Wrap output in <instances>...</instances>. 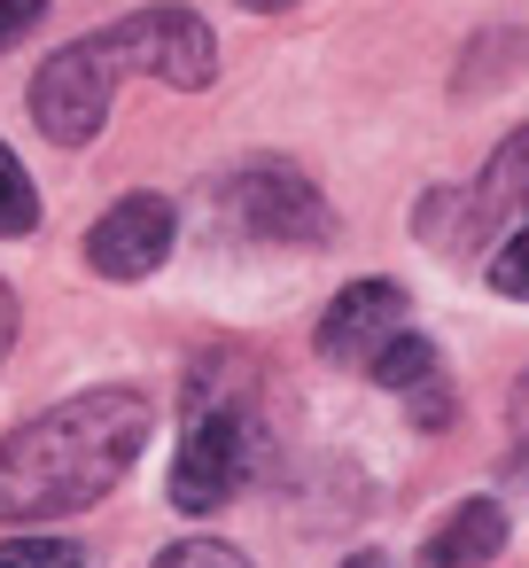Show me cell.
<instances>
[{"mask_svg": "<svg viewBox=\"0 0 529 568\" xmlns=\"http://www.w3.org/2000/svg\"><path fill=\"white\" fill-rule=\"evenodd\" d=\"M513 428H521V452H529V374L513 382Z\"/></svg>", "mask_w": 529, "mask_h": 568, "instance_id": "cell-16", "label": "cell"}, {"mask_svg": "<svg viewBox=\"0 0 529 568\" xmlns=\"http://www.w3.org/2000/svg\"><path fill=\"white\" fill-rule=\"evenodd\" d=\"M498 545H506L498 498H467V506H451V514L428 529L420 568H482V560H498Z\"/></svg>", "mask_w": 529, "mask_h": 568, "instance_id": "cell-9", "label": "cell"}, {"mask_svg": "<svg viewBox=\"0 0 529 568\" xmlns=\"http://www.w3.org/2000/svg\"><path fill=\"white\" fill-rule=\"evenodd\" d=\"M234 211H242V226H250L257 242H304V250H319V242L335 234V219H327V203L312 195V180L273 172V164L234 180Z\"/></svg>", "mask_w": 529, "mask_h": 568, "instance_id": "cell-6", "label": "cell"}, {"mask_svg": "<svg viewBox=\"0 0 529 568\" xmlns=\"http://www.w3.org/2000/svg\"><path fill=\"white\" fill-rule=\"evenodd\" d=\"M0 568H87V552L71 537H9L0 545Z\"/></svg>", "mask_w": 529, "mask_h": 568, "instance_id": "cell-11", "label": "cell"}, {"mask_svg": "<svg viewBox=\"0 0 529 568\" xmlns=\"http://www.w3.org/2000/svg\"><path fill=\"white\" fill-rule=\"evenodd\" d=\"M149 397L141 389H87L55 413L24 420L0 444V521H55L125 483V467L149 444Z\"/></svg>", "mask_w": 529, "mask_h": 568, "instance_id": "cell-1", "label": "cell"}, {"mask_svg": "<svg viewBox=\"0 0 529 568\" xmlns=\"http://www.w3.org/2000/svg\"><path fill=\"white\" fill-rule=\"evenodd\" d=\"M242 9H288V0H242Z\"/></svg>", "mask_w": 529, "mask_h": 568, "instance_id": "cell-18", "label": "cell"}, {"mask_svg": "<svg viewBox=\"0 0 529 568\" xmlns=\"http://www.w3.org/2000/svg\"><path fill=\"white\" fill-rule=\"evenodd\" d=\"M40 9H48V0H0V48L24 40V32L40 24Z\"/></svg>", "mask_w": 529, "mask_h": 568, "instance_id": "cell-14", "label": "cell"}, {"mask_svg": "<svg viewBox=\"0 0 529 568\" xmlns=\"http://www.w3.org/2000/svg\"><path fill=\"white\" fill-rule=\"evenodd\" d=\"M94 40H102V55L118 63V79H125V71H149V79H164V87H211V71H218L211 24L187 17V9H141V17H125V24L94 32Z\"/></svg>", "mask_w": 529, "mask_h": 568, "instance_id": "cell-3", "label": "cell"}, {"mask_svg": "<svg viewBox=\"0 0 529 568\" xmlns=\"http://www.w3.org/2000/svg\"><path fill=\"white\" fill-rule=\"evenodd\" d=\"M397 335H405V296H397L389 281H358V288H343V296L327 304V320H319V358L374 374V358H382Z\"/></svg>", "mask_w": 529, "mask_h": 568, "instance_id": "cell-7", "label": "cell"}, {"mask_svg": "<svg viewBox=\"0 0 529 568\" xmlns=\"http://www.w3.org/2000/svg\"><path fill=\"white\" fill-rule=\"evenodd\" d=\"M9 343H17V296H9V281H0V358H9Z\"/></svg>", "mask_w": 529, "mask_h": 568, "instance_id": "cell-15", "label": "cell"}, {"mask_svg": "<svg viewBox=\"0 0 529 568\" xmlns=\"http://www.w3.org/2000/svg\"><path fill=\"white\" fill-rule=\"evenodd\" d=\"M156 568H250L234 545H211V537H187V545H172Z\"/></svg>", "mask_w": 529, "mask_h": 568, "instance_id": "cell-13", "label": "cell"}, {"mask_svg": "<svg viewBox=\"0 0 529 568\" xmlns=\"http://www.w3.org/2000/svg\"><path fill=\"white\" fill-rule=\"evenodd\" d=\"M32 226H40V195H32L24 164L0 149V234H32Z\"/></svg>", "mask_w": 529, "mask_h": 568, "instance_id": "cell-10", "label": "cell"}, {"mask_svg": "<svg viewBox=\"0 0 529 568\" xmlns=\"http://www.w3.org/2000/svg\"><path fill=\"white\" fill-rule=\"evenodd\" d=\"M490 288H498V296H529V226L498 242V257H490Z\"/></svg>", "mask_w": 529, "mask_h": 568, "instance_id": "cell-12", "label": "cell"}, {"mask_svg": "<svg viewBox=\"0 0 529 568\" xmlns=\"http://www.w3.org/2000/svg\"><path fill=\"white\" fill-rule=\"evenodd\" d=\"M343 568H397V560H382V552H350Z\"/></svg>", "mask_w": 529, "mask_h": 568, "instance_id": "cell-17", "label": "cell"}, {"mask_svg": "<svg viewBox=\"0 0 529 568\" xmlns=\"http://www.w3.org/2000/svg\"><path fill=\"white\" fill-rule=\"evenodd\" d=\"M467 226H475V234H498V226L521 234V226H529V125H521V133L482 164V180L467 187Z\"/></svg>", "mask_w": 529, "mask_h": 568, "instance_id": "cell-8", "label": "cell"}, {"mask_svg": "<svg viewBox=\"0 0 529 568\" xmlns=\"http://www.w3.org/2000/svg\"><path fill=\"white\" fill-rule=\"evenodd\" d=\"M110 94H118V63L102 55V40H79L32 79V118H40L48 141L87 149L102 133V118H110Z\"/></svg>", "mask_w": 529, "mask_h": 568, "instance_id": "cell-4", "label": "cell"}, {"mask_svg": "<svg viewBox=\"0 0 529 568\" xmlns=\"http://www.w3.org/2000/svg\"><path fill=\"white\" fill-rule=\"evenodd\" d=\"M257 467V420L250 405H203L180 436V459H172V506L180 514H211L226 506Z\"/></svg>", "mask_w": 529, "mask_h": 568, "instance_id": "cell-2", "label": "cell"}, {"mask_svg": "<svg viewBox=\"0 0 529 568\" xmlns=\"http://www.w3.org/2000/svg\"><path fill=\"white\" fill-rule=\"evenodd\" d=\"M172 257V203L164 195H125V203H110L102 219H94V234H87V265L102 273V281H141V273H156Z\"/></svg>", "mask_w": 529, "mask_h": 568, "instance_id": "cell-5", "label": "cell"}]
</instances>
